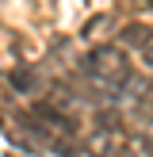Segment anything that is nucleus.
<instances>
[{
    "label": "nucleus",
    "instance_id": "1",
    "mask_svg": "<svg viewBox=\"0 0 153 157\" xmlns=\"http://www.w3.org/2000/svg\"><path fill=\"white\" fill-rule=\"evenodd\" d=\"M84 73L103 88H122L130 81V61L122 54V46H96L84 61Z\"/></svg>",
    "mask_w": 153,
    "mask_h": 157
},
{
    "label": "nucleus",
    "instance_id": "2",
    "mask_svg": "<svg viewBox=\"0 0 153 157\" xmlns=\"http://www.w3.org/2000/svg\"><path fill=\"white\" fill-rule=\"evenodd\" d=\"M84 153L88 157H122L126 153V138H122L119 127H99L96 134H88Z\"/></svg>",
    "mask_w": 153,
    "mask_h": 157
},
{
    "label": "nucleus",
    "instance_id": "3",
    "mask_svg": "<svg viewBox=\"0 0 153 157\" xmlns=\"http://www.w3.org/2000/svg\"><path fill=\"white\" fill-rule=\"evenodd\" d=\"M119 42L122 46H138V50H149L153 46V31L145 27V23H126V27L119 31Z\"/></svg>",
    "mask_w": 153,
    "mask_h": 157
}]
</instances>
